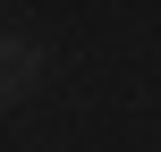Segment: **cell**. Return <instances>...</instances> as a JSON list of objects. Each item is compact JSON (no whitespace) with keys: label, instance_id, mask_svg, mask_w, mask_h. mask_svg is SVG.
<instances>
[{"label":"cell","instance_id":"6da1fadb","mask_svg":"<svg viewBox=\"0 0 161 152\" xmlns=\"http://www.w3.org/2000/svg\"><path fill=\"white\" fill-rule=\"evenodd\" d=\"M42 68H51V51H42L34 34H0V110H17V102L42 85Z\"/></svg>","mask_w":161,"mask_h":152}]
</instances>
